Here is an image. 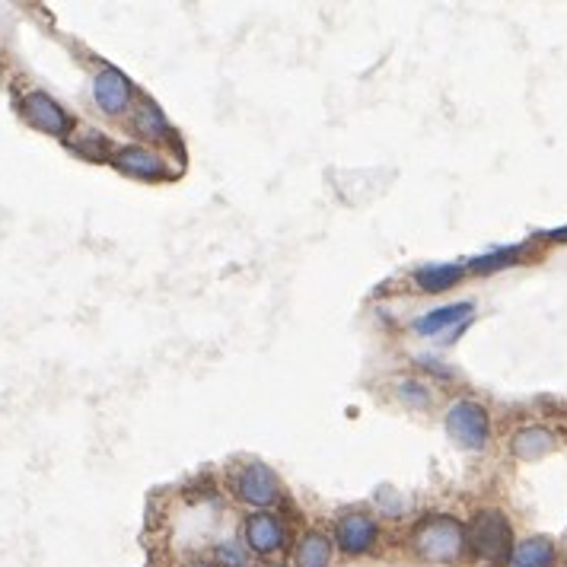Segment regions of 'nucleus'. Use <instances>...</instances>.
<instances>
[{"mask_svg": "<svg viewBox=\"0 0 567 567\" xmlns=\"http://www.w3.org/2000/svg\"><path fill=\"white\" fill-rule=\"evenodd\" d=\"M411 552L421 561H431V564H453L466 555L469 542H466V526H462L456 516L437 514V516H424L411 530Z\"/></svg>", "mask_w": 567, "mask_h": 567, "instance_id": "obj_1", "label": "nucleus"}, {"mask_svg": "<svg viewBox=\"0 0 567 567\" xmlns=\"http://www.w3.org/2000/svg\"><path fill=\"white\" fill-rule=\"evenodd\" d=\"M466 542L469 548L488 564H500V561H510L514 552V530H510V520L500 510H478L472 516V522L466 526Z\"/></svg>", "mask_w": 567, "mask_h": 567, "instance_id": "obj_2", "label": "nucleus"}, {"mask_svg": "<svg viewBox=\"0 0 567 567\" xmlns=\"http://www.w3.org/2000/svg\"><path fill=\"white\" fill-rule=\"evenodd\" d=\"M233 491L242 504L255 510H268L280 500V482L265 462H246L233 475Z\"/></svg>", "mask_w": 567, "mask_h": 567, "instance_id": "obj_3", "label": "nucleus"}, {"mask_svg": "<svg viewBox=\"0 0 567 567\" xmlns=\"http://www.w3.org/2000/svg\"><path fill=\"white\" fill-rule=\"evenodd\" d=\"M447 433L466 450H484L491 437V417L478 401L462 399L447 411Z\"/></svg>", "mask_w": 567, "mask_h": 567, "instance_id": "obj_4", "label": "nucleus"}, {"mask_svg": "<svg viewBox=\"0 0 567 567\" xmlns=\"http://www.w3.org/2000/svg\"><path fill=\"white\" fill-rule=\"evenodd\" d=\"M379 539V522L370 514L360 510H348L335 520V548L344 558H360V555L373 552V545Z\"/></svg>", "mask_w": 567, "mask_h": 567, "instance_id": "obj_5", "label": "nucleus"}, {"mask_svg": "<svg viewBox=\"0 0 567 567\" xmlns=\"http://www.w3.org/2000/svg\"><path fill=\"white\" fill-rule=\"evenodd\" d=\"M242 536H246V548H249L252 555H258V558H274V555H280L284 545H288V526H284L280 516L268 514V510H258V514H252L249 520H246Z\"/></svg>", "mask_w": 567, "mask_h": 567, "instance_id": "obj_6", "label": "nucleus"}, {"mask_svg": "<svg viewBox=\"0 0 567 567\" xmlns=\"http://www.w3.org/2000/svg\"><path fill=\"white\" fill-rule=\"evenodd\" d=\"M93 99H96V106L102 109V112L118 118V115L128 112L131 102H134V86H131V80L121 74L118 68H106V70H99L96 80H93Z\"/></svg>", "mask_w": 567, "mask_h": 567, "instance_id": "obj_7", "label": "nucleus"}, {"mask_svg": "<svg viewBox=\"0 0 567 567\" xmlns=\"http://www.w3.org/2000/svg\"><path fill=\"white\" fill-rule=\"evenodd\" d=\"M23 115L29 118V125H36L38 131H45V134L52 137H68L70 131V115L64 112V106L61 102H54L48 93L42 90H32L23 96Z\"/></svg>", "mask_w": 567, "mask_h": 567, "instance_id": "obj_8", "label": "nucleus"}, {"mask_svg": "<svg viewBox=\"0 0 567 567\" xmlns=\"http://www.w3.org/2000/svg\"><path fill=\"white\" fill-rule=\"evenodd\" d=\"M112 166H118L125 175H134V179L144 182H157L169 175L166 159L159 157V153L147 150V147H121V150L112 153Z\"/></svg>", "mask_w": 567, "mask_h": 567, "instance_id": "obj_9", "label": "nucleus"}, {"mask_svg": "<svg viewBox=\"0 0 567 567\" xmlns=\"http://www.w3.org/2000/svg\"><path fill=\"white\" fill-rule=\"evenodd\" d=\"M469 316H472V303L469 300L450 303V306H440V310L424 312L421 319H415V322H411V328H415V335H424V338L447 332V328H453V335H459V328L469 322Z\"/></svg>", "mask_w": 567, "mask_h": 567, "instance_id": "obj_10", "label": "nucleus"}, {"mask_svg": "<svg viewBox=\"0 0 567 567\" xmlns=\"http://www.w3.org/2000/svg\"><path fill=\"white\" fill-rule=\"evenodd\" d=\"M335 555V542L322 530H306L296 539L294 567H328Z\"/></svg>", "mask_w": 567, "mask_h": 567, "instance_id": "obj_11", "label": "nucleus"}, {"mask_svg": "<svg viewBox=\"0 0 567 567\" xmlns=\"http://www.w3.org/2000/svg\"><path fill=\"white\" fill-rule=\"evenodd\" d=\"M555 447V437L548 427H539V424H530V427H520L510 440V450H514L516 459L522 462H536L542 456H548Z\"/></svg>", "mask_w": 567, "mask_h": 567, "instance_id": "obj_12", "label": "nucleus"}, {"mask_svg": "<svg viewBox=\"0 0 567 567\" xmlns=\"http://www.w3.org/2000/svg\"><path fill=\"white\" fill-rule=\"evenodd\" d=\"M507 567H555V542L548 536H530L514 545Z\"/></svg>", "mask_w": 567, "mask_h": 567, "instance_id": "obj_13", "label": "nucleus"}, {"mask_svg": "<svg viewBox=\"0 0 567 567\" xmlns=\"http://www.w3.org/2000/svg\"><path fill=\"white\" fill-rule=\"evenodd\" d=\"M134 131L141 137H147V141H166V144H175V131L169 128V121H166V115H163V109L153 106L150 99H144V102L137 106Z\"/></svg>", "mask_w": 567, "mask_h": 567, "instance_id": "obj_14", "label": "nucleus"}, {"mask_svg": "<svg viewBox=\"0 0 567 567\" xmlns=\"http://www.w3.org/2000/svg\"><path fill=\"white\" fill-rule=\"evenodd\" d=\"M466 274L462 265H424L415 271V284L424 294H443V290L456 288Z\"/></svg>", "mask_w": 567, "mask_h": 567, "instance_id": "obj_15", "label": "nucleus"}, {"mask_svg": "<svg viewBox=\"0 0 567 567\" xmlns=\"http://www.w3.org/2000/svg\"><path fill=\"white\" fill-rule=\"evenodd\" d=\"M522 255V246H510V249H498V252H488V255H478L472 258V271L475 274H491V271H504V268L516 265Z\"/></svg>", "mask_w": 567, "mask_h": 567, "instance_id": "obj_16", "label": "nucleus"}, {"mask_svg": "<svg viewBox=\"0 0 567 567\" xmlns=\"http://www.w3.org/2000/svg\"><path fill=\"white\" fill-rule=\"evenodd\" d=\"M214 567H249V555L236 542H220L214 548Z\"/></svg>", "mask_w": 567, "mask_h": 567, "instance_id": "obj_17", "label": "nucleus"}, {"mask_svg": "<svg viewBox=\"0 0 567 567\" xmlns=\"http://www.w3.org/2000/svg\"><path fill=\"white\" fill-rule=\"evenodd\" d=\"M399 399L405 405H411V409H427L431 405V389L417 383V379H405V383H399Z\"/></svg>", "mask_w": 567, "mask_h": 567, "instance_id": "obj_18", "label": "nucleus"}, {"mask_svg": "<svg viewBox=\"0 0 567 567\" xmlns=\"http://www.w3.org/2000/svg\"><path fill=\"white\" fill-rule=\"evenodd\" d=\"M77 153H84L90 159H106L109 157V137L102 134H86L84 144H74Z\"/></svg>", "mask_w": 567, "mask_h": 567, "instance_id": "obj_19", "label": "nucleus"}, {"mask_svg": "<svg viewBox=\"0 0 567 567\" xmlns=\"http://www.w3.org/2000/svg\"><path fill=\"white\" fill-rule=\"evenodd\" d=\"M182 567H214V564H207V561H189V564H182Z\"/></svg>", "mask_w": 567, "mask_h": 567, "instance_id": "obj_20", "label": "nucleus"}, {"mask_svg": "<svg viewBox=\"0 0 567 567\" xmlns=\"http://www.w3.org/2000/svg\"><path fill=\"white\" fill-rule=\"evenodd\" d=\"M552 236H555V239H567V227H564V230H555Z\"/></svg>", "mask_w": 567, "mask_h": 567, "instance_id": "obj_21", "label": "nucleus"}]
</instances>
